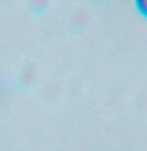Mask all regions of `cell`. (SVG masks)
<instances>
[{
  "label": "cell",
  "mask_w": 147,
  "mask_h": 151,
  "mask_svg": "<svg viewBox=\"0 0 147 151\" xmlns=\"http://www.w3.org/2000/svg\"><path fill=\"white\" fill-rule=\"evenodd\" d=\"M138 9H141L145 15H147V0H141V2H138Z\"/></svg>",
  "instance_id": "6da1fadb"
}]
</instances>
